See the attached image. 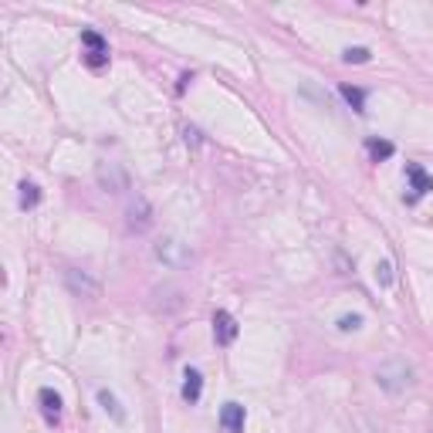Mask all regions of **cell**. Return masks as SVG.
Returning <instances> with one entry per match:
<instances>
[{
    "instance_id": "obj_1",
    "label": "cell",
    "mask_w": 433,
    "mask_h": 433,
    "mask_svg": "<svg viewBox=\"0 0 433 433\" xmlns=\"http://www.w3.org/2000/svg\"><path fill=\"white\" fill-rule=\"evenodd\" d=\"M156 258H159L163 264H170V267H186V264L193 261V250L186 248L183 241L166 237V241H159V244H156Z\"/></svg>"
},
{
    "instance_id": "obj_2",
    "label": "cell",
    "mask_w": 433,
    "mask_h": 433,
    "mask_svg": "<svg viewBox=\"0 0 433 433\" xmlns=\"http://www.w3.org/2000/svg\"><path fill=\"white\" fill-rule=\"evenodd\" d=\"M64 284H68V291L78 294V298H98V294H102V284H98L88 271H78V267H68V271H64Z\"/></svg>"
},
{
    "instance_id": "obj_3",
    "label": "cell",
    "mask_w": 433,
    "mask_h": 433,
    "mask_svg": "<svg viewBox=\"0 0 433 433\" xmlns=\"http://www.w3.org/2000/svg\"><path fill=\"white\" fill-rule=\"evenodd\" d=\"M241 335V325H237V318H233L231 311H224V308H216L214 311V339L216 345H233V339Z\"/></svg>"
},
{
    "instance_id": "obj_4",
    "label": "cell",
    "mask_w": 433,
    "mask_h": 433,
    "mask_svg": "<svg viewBox=\"0 0 433 433\" xmlns=\"http://www.w3.org/2000/svg\"><path fill=\"white\" fill-rule=\"evenodd\" d=\"M406 180H410V190H413V193L406 197L410 203H417L423 193L433 190V173H427L420 163H406Z\"/></svg>"
},
{
    "instance_id": "obj_5",
    "label": "cell",
    "mask_w": 433,
    "mask_h": 433,
    "mask_svg": "<svg viewBox=\"0 0 433 433\" xmlns=\"http://www.w3.org/2000/svg\"><path fill=\"white\" fill-rule=\"evenodd\" d=\"M98 183L108 193H122V190H129V176H125V170L119 163H102L98 166Z\"/></svg>"
},
{
    "instance_id": "obj_6",
    "label": "cell",
    "mask_w": 433,
    "mask_h": 433,
    "mask_svg": "<svg viewBox=\"0 0 433 433\" xmlns=\"http://www.w3.org/2000/svg\"><path fill=\"white\" fill-rule=\"evenodd\" d=\"M37 403H41V417H45L47 427H58L62 423V396L51 386H45L37 393Z\"/></svg>"
},
{
    "instance_id": "obj_7",
    "label": "cell",
    "mask_w": 433,
    "mask_h": 433,
    "mask_svg": "<svg viewBox=\"0 0 433 433\" xmlns=\"http://www.w3.org/2000/svg\"><path fill=\"white\" fill-rule=\"evenodd\" d=\"M244 420H248V413H244L241 403H224L220 406V430L224 433H241L244 430Z\"/></svg>"
},
{
    "instance_id": "obj_8",
    "label": "cell",
    "mask_w": 433,
    "mask_h": 433,
    "mask_svg": "<svg viewBox=\"0 0 433 433\" xmlns=\"http://www.w3.org/2000/svg\"><path fill=\"white\" fill-rule=\"evenodd\" d=\"M149 224H153V210H149L146 197H136L129 203V227L132 231H149Z\"/></svg>"
},
{
    "instance_id": "obj_9",
    "label": "cell",
    "mask_w": 433,
    "mask_h": 433,
    "mask_svg": "<svg viewBox=\"0 0 433 433\" xmlns=\"http://www.w3.org/2000/svg\"><path fill=\"white\" fill-rule=\"evenodd\" d=\"M180 396H183L190 406H193V403H200V396H203V376H200V369H183V389H180Z\"/></svg>"
},
{
    "instance_id": "obj_10",
    "label": "cell",
    "mask_w": 433,
    "mask_h": 433,
    "mask_svg": "<svg viewBox=\"0 0 433 433\" xmlns=\"http://www.w3.org/2000/svg\"><path fill=\"white\" fill-rule=\"evenodd\" d=\"M98 406H102V410H105V413L115 420V423H125V410H122V403L115 400V393H108V389H98Z\"/></svg>"
},
{
    "instance_id": "obj_11",
    "label": "cell",
    "mask_w": 433,
    "mask_h": 433,
    "mask_svg": "<svg viewBox=\"0 0 433 433\" xmlns=\"http://www.w3.org/2000/svg\"><path fill=\"white\" fill-rule=\"evenodd\" d=\"M366 149H369V156L376 159V163H383V159H389V156L396 153V146L389 139H376V136H369L366 139Z\"/></svg>"
},
{
    "instance_id": "obj_12",
    "label": "cell",
    "mask_w": 433,
    "mask_h": 433,
    "mask_svg": "<svg viewBox=\"0 0 433 433\" xmlns=\"http://www.w3.org/2000/svg\"><path fill=\"white\" fill-rule=\"evenodd\" d=\"M81 45L88 47V54H108L105 37H102L98 31H92V28H85V31H81Z\"/></svg>"
},
{
    "instance_id": "obj_13",
    "label": "cell",
    "mask_w": 433,
    "mask_h": 433,
    "mask_svg": "<svg viewBox=\"0 0 433 433\" xmlns=\"http://www.w3.org/2000/svg\"><path fill=\"white\" fill-rule=\"evenodd\" d=\"M41 203V190H37V183H21V210H34Z\"/></svg>"
},
{
    "instance_id": "obj_14",
    "label": "cell",
    "mask_w": 433,
    "mask_h": 433,
    "mask_svg": "<svg viewBox=\"0 0 433 433\" xmlns=\"http://www.w3.org/2000/svg\"><path fill=\"white\" fill-rule=\"evenodd\" d=\"M339 92H342V98H345L349 105L356 108V112H366V92H362V88H356V85H342Z\"/></svg>"
},
{
    "instance_id": "obj_15",
    "label": "cell",
    "mask_w": 433,
    "mask_h": 433,
    "mask_svg": "<svg viewBox=\"0 0 433 433\" xmlns=\"http://www.w3.org/2000/svg\"><path fill=\"white\" fill-rule=\"evenodd\" d=\"M342 62L366 64V62H369V47H345V51H342Z\"/></svg>"
},
{
    "instance_id": "obj_16",
    "label": "cell",
    "mask_w": 433,
    "mask_h": 433,
    "mask_svg": "<svg viewBox=\"0 0 433 433\" xmlns=\"http://www.w3.org/2000/svg\"><path fill=\"white\" fill-rule=\"evenodd\" d=\"M376 281L383 288H393V261H379L376 264Z\"/></svg>"
},
{
    "instance_id": "obj_17",
    "label": "cell",
    "mask_w": 433,
    "mask_h": 433,
    "mask_svg": "<svg viewBox=\"0 0 433 433\" xmlns=\"http://www.w3.org/2000/svg\"><path fill=\"white\" fill-rule=\"evenodd\" d=\"M362 328V315H342L339 318V332H359Z\"/></svg>"
},
{
    "instance_id": "obj_18",
    "label": "cell",
    "mask_w": 433,
    "mask_h": 433,
    "mask_svg": "<svg viewBox=\"0 0 433 433\" xmlns=\"http://www.w3.org/2000/svg\"><path fill=\"white\" fill-rule=\"evenodd\" d=\"M85 62H88V68H102V64H108V54H88L85 51Z\"/></svg>"
}]
</instances>
